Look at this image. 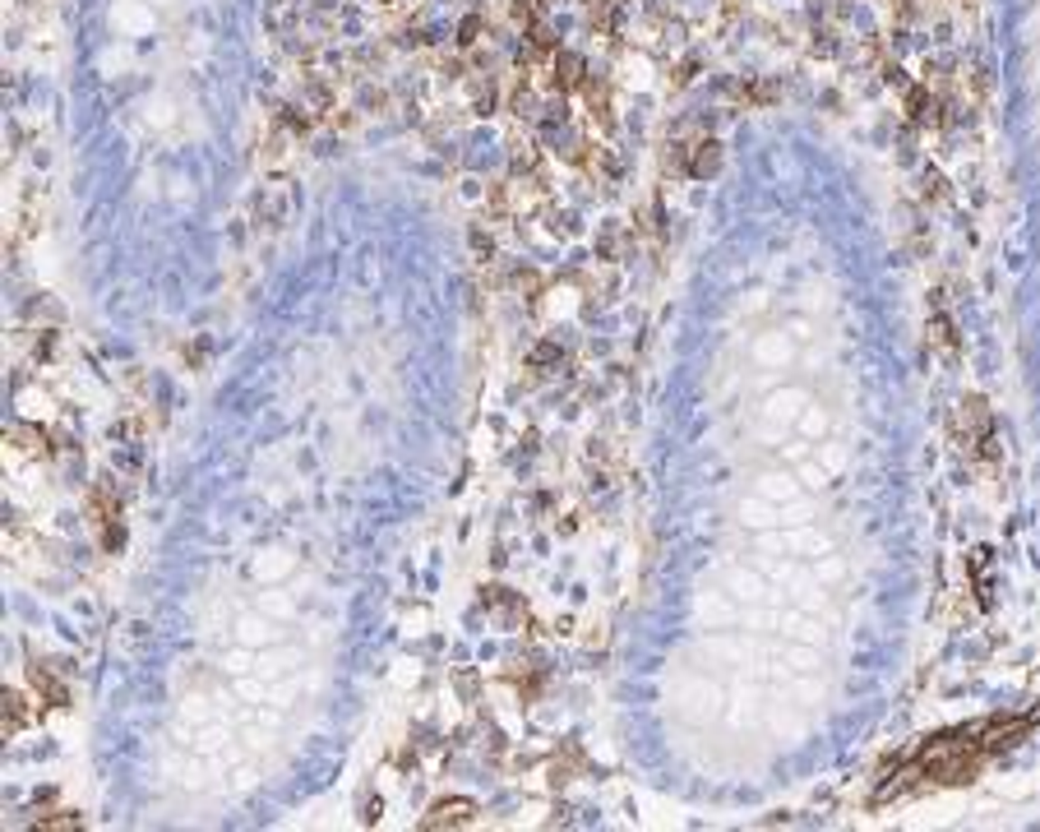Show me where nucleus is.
Instances as JSON below:
<instances>
[{"label":"nucleus","mask_w":1040,"mask_h":832,"mask_svg":"<svg viewBox=\"0 0 1040 832\" xmlns=\"http://www.w3.org/2000/svg\"><path fill=\"white\" fill-rule=\"evenodd\" d=\"M28 689L42 698L47 707H70V685L56 676L47 661H28Z\"/></svg>","instance_id":"39448f33"},{"label":"nucleus","mask_w":1040,"mask_h":832,"mask_svg":"<svg viewBox=\"0 0 1040 832\" xmlns=\"http://www.w3.org/2000/svg\"><path fill=\"white\" fill-rule=\"evenodd\" d=\"M495 107H500V84H495L491 74H486V84L476 79V84H472V111L476 116H495Z\"/></svg>","instance_id":"4468645a"},{"label":"nucleus","mask_w":1040,"mask_h":832,"mask_svg":"<svg viewBox=\"0 0 1040 832\" xmlns=\"http://www.w3.org/2000/svg\"><path fill=\"white\" fill-rule=\"evenodd\" d=\"M458 689L472 698V694H476V676H458Z\"/></svg>","instance_id":"bb28decb"},{"label":"nucleus","mask_w":1040,"mask_h":832,"mask_svg":"<svg viewBox=\"0 0 1040 832\" xmlns=\"http://www.w3.org/2000/svg\"><path fill=\"white\" fill-rule=\"evenodd\" d=\"M467 823H476V805L472 800H463V796H454V800H435L430 809H426V818H421V827H467Z\"/></svg>","instance_id":"423d86ee"},{"label":"nucleus","mask_w":1040,"mask_h":832,"mask_svg":"<svg viewBox=\"0 0 1040 832\" xmlns=\"http://www.w3.org/2000/svg\"><path fill=\"white\" fill-rule=\"evenodd\" d=\"M509 283H513L518 292H523L528 301H537V296H541V273H537V268H528V264H523V268H513V273H509Z\"/></svg>","instance_id":"a211bd4d"},{"label":"nucleus","mask_w":1040,"mask_h":832,"mask_svg":"<svg viewBox=\"0 0 1040 832\" xmlns=\"http://www.w3.org/2000/svg\"><path fill=\"white\" fill-rule=\"evenodd\" d=\"M467 241H472V250H476V259H482V264H491V259H495V241H491V231H486L482 222H472V227H467Z\"/></svg>","instance_id":"aec40b11"},{"label":"nucleus","mask_w":1040,"mask_h":832,"mask_svg":"<svg viewBox=\"0 0 1040 832\" xmlns=\"http://www.w3.org/2000/svg\"><path fill=\"white\" fill-rule=\"evenodd\" d=\"M482 606L495 611L504 624H523L528 620V602L518 597V592H509V587H482Z\"/></svg>","instance_id":"0eeeda50"},{"label":"nucleus","mask_w":1040,"mask_h":832,"mask_svg":"<svg viewBox=\"0 0 1040 832\" xmlns=\"http://www.w3.org/2000/svg\"><path fill=\"white\" fill-rule=\"evenodd\" d=\"M661 163H666V172H679V176H689V144H666V153H661Z\"/></svg>","instance_id":"412c9836"},{"label":"nucleus","mask_w":1040,"mask_h":832,"mask_svg":"<svg viewBox=\"0 0 1040 832\" xmlns=\"http://www.w3.org/2000/svg\"><path fill=\"white\" fill-rule=\"evenodd\" d=\"M722 163H726V153H722V144H717V139H694L689 144V176L694 181L717 176V172H722Z\"/></svg>","instance_id":"6e6552de"},{"label":"nucleus","mask_w":1040,"mask_h":832,"mask_svg":"<svg viewBox=\"0 0 1040 832\" xmlns=\"http://www.w3.org/2000/svg\"><path fill=\"white\" fill-rule=\"evenodd\" d=\"M33 722V707H28V698L19 694V689H10L5 694V740H14L23 726Z\"/></svg>","instance_id":"9b49d317"},{"label":"nucleus","mask_w":1040,"mask_h":832,"mask_svg":"<svg viewBox=\"0 0 1040 832\" xmlns=\"http://www.w3.org/2000/svg\"><path fill=\"white\" fill-rule=\"evenodd\" d=\"M482 37H486V14H463V19H458V37H454L458 51H472L476 42H482Z\"/></svg>","instance_id":"2eb2a0df"},{"label":"nucleus","mask_w":1040,"mask_h":832,"mask_svg":"<svg viewBox=\"0 0 1040 832\" xmlns=\"http://www.w3.org/2000/svg\"><path fill=\"white\" fill-rule=\"evenodd\" d=\"M509 148H513V153H509V163H513V176H537V172H541V153H537V144H528V139H513Z\"/></svg>","instance_id":"f8f14e48"},{"label":"nucleus","mask_w":1040,"mask_h":832,"mask_svg":"<svg viewBox=\"0 0 1040 832\" xmlns=\"http://www.w3.org/2000/svg\"><path fill=\"white\" fill-rule=\"evenodd\" d=\"M37 827H79V814H42Z\"/></svg>","instance_id":"b1692460"},{"label":"nucleus","mask_w":1040,"mask_h":832,"mask_svg":"<svg viewBox=\"0 0 1040 832\" xmlns=\"http://www.w3.org/2000/svg\"><path fill=\"white\" fill-rule=\"evenodd\" d=\"M943 194H948V190H943V176H939V172H925V200H943Z\"/></svg>","instance_id":"393cba45"},{"label":"nucleus","mask_w":1040,"mask_h":832,"mask_svg":"<svg viewBox=\"0 0 1040 832\" xmlns=\"http://www.w3.org/2000/svg\"><path fill=\"white\" fill-rule=\"evenodd\" d=\"M583 102H587V116H592V126H602L606 135L615 130V107H611V84H606V79L602 74H592L587 70V79H583Z\"/></svg>","instance_id":"20e7f679"},{"label":"nucleus","mask_w":1040,"mask_h":832,"mask_svg":"<svg viewBox=\"0 0 1040 832\" xmlns=\"http://www.w3.org/2000/svg\"><path fill=\"white\" fill-rule=\"evenodd\" d=\"M934 342L943 347V351H957V333H952V320L948 314H934Z\"/></svg>","instance_id":"4be33fe9"},{"label":"nucleus","mask_w":1040,"mask_h":832,"mask_svg":"<svg viewBox=\"0 0 1040 832\" xmlns=\"http://www.w3.org/2000/svg\"><path fill=\"white\" fill-rule=\"evenodd\" d=\"M902 111L911 126H943L948 121V102L930 93V84H906L902 93Z\"/></svg>","instance_id":"7ed1b4c3"},{"label":"nucleus","mask_w":1040,"mask_h":832,"mask_svg":"<svg viewBox=\"0 0 1040 832\" xmlns=\"http://www.w3.org/2000/svg\"><path fill=\"white\" fill-rule=\"evenodd\" d=\"M694 70H698V56H685V61L670 70V89H685L689 79H694Z\"/></svg>","instance_id":"5701e85b"},{"label":"nucleus","mask_w":1040,"mask_h":832,"mask_svg":"<svg viewBox=\"0 0 1040 832\" xmlns=\"http://www.w3.org/2000/svg\"><path fill=\"white\" fill-rule=\"evenodd\" d=\"M620 246H624L620 222H606V227H602V236H596V259H615V255H620Z\"/></svg>","instance_id":"f3484780"},{"label":"nucleus","mask_w":1040,"mask_h":832,"mask_svg":"<svg viewBox=\"0 0 1040 832\" xmlns=\"http://www.w3.org/2000/svg\"><path fill=\"white\" fill-rule=\"evenodd\" d=\"M578 763H583V744H578V740H569V744L555 754V763H550V786H555V790H559V786H569V781H574V772H578Z\"/></svg>","instance_id":"1a4fd4ad"},{"label":"nucleus","mask_w":1040,"mask_h":832,"mask_svg":"<svg viewBox=\"0 0 1040 832\" xmlns=\"http://www.w3.org/2000/svg\"><path fill=\"white\" fill-rule=\"evenodd\" d=\"M523 37H528V61H541V56L550 61V56L559 51V37L550 33V23H546V19L528 23V28H523Z\"/></svg>","instance_id":"9d476101"},{"label":"nucleus","mask_w":1040,"mask_h":832,"mask_svg":"<svg viewBox=\"0 0 1040 832\" xmlns=\"http://www.w3.org/2000/svg\"><path fill=\"white\" fill-rule=\"evenodd\" d=\"M379 818V796L375 800H366V814H361V823H375Z\"/></svg>","instance_id":"a878e982"},{"label":"nucleus","mask_w":1040,"mask_h":832,"mask_svg":"<svg viewBox=\"0 0 1040 832\" xmlns=\"http://www.w3.org/2000/svg\"><path fill=\"white\" fill-rule=\"evenodd\" d=\"M541 5H546V0H509V19H513L518 28H528V23L541 19Z\"/></svg>","instance_id":"6ab92c4d"},{"label":"nucleus","mask_w":1040,"mask_h":832,"mask_svg":"<svg viewBox=\"0 0 1040 832\" xmlns=\"http://www.w3.org/2000/svg\"><path fill=\"white\" fill-rule=\"evenodd\" d=\"M10 440H14V449L28 453V458H42V453H47V435L37 430V425H10Z\"/></svg>","instance_id":"ddd939ff"},{"label":"nucleus","mask_w":1040,"mask_h":832,"mask_svg":"<svg viewBox=\"0 0 1040 832\" xmlns=\"http://www.w3.org/2000/svg\"><path fill=\"white\" fill-rule=\"evenodd\" d=\"M957 435H962V449H971L976 458H998L994 416H989V403L980 398V393L957 403Z\"/></svg>","instance_id":"f257e3e1"},{"label":"nucleus","mask_w":1040,"mask_h":832,"mask_svg":"<svg viewBox=\"0 0 1040 832\" xmlns=\"http://www.w3.org/2000/svg\"><path fill=\"white\" fill-rule=\"evenodd\" d=\"M583 79H587V61H583L578 51H569V47H559V51L550 56V79H546V93H555V98H569V93H578V89H583Z\"/></svg>","instance_id":"f03ea898"},{"label":"nucleus","mask_w":1040,"mask_h":832,"mask_svg":"<svg viewBox=\"0 0 1040 832\" xmlns=\"http://www.w3.org/2000/svg\"><path fill=\"white\" fill-rule=\"evenodd\" d=\"M559 361H565V351H559V342H537L528 351V370H555Z\"/></svg>","instance_id":"dca6fc26"}]
</instances>
